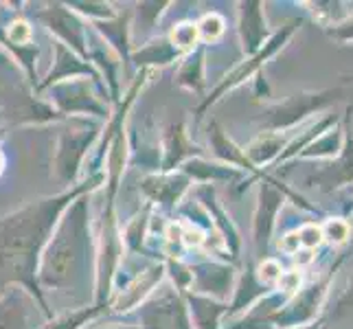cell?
Segmentation results:
<instances>
[{
  "mask_svg": "<svg viewBox=\"0 0 353 329\" xmlns=\"http://www.w3.org/2000/svg\"><path fill=\"white\" fill-rule=\"evenodd\" d=\"M349 235V228L345 222H340V219H334V222H330L325 226V237L330 239V241H345Z\"/></svg>",
  "mask_w": 353,
  "mask_h": 329,
  "instance_id": "6da1fadb",
  "label": "cell"
},
{
  "mask_svg": "<svg viewBox=\"0 0 353 329\" xmlns=\"http://www.w3.org/2000/svg\"><path fill=\"white\" fill-rule=\"evenodd\" d=\"M20 29H14L11 31V38L14 40H27L29 38V29H27V24H18Z\"/></svg>",
  "mask_w": 353,
  "mask_h": 329,
  "instance_id": "8992f818",
  "label": "cell"
},
{
  "mask_svg": "<svg viewBox=\"0 0 353 329\" xmlns=\"http://www.w3.org/2000/svg\"><path fill=\"white\" fill-rule=\"evenodd\" d=\"M281 283L285 286V290H294L296 286H299V275H285V277H281Z\"/></svg>",
  "mask_w": 353,
  "mask_h": 329,
  "instance_id": "5b68a950",
  "label": "cell"
},
{
  "mask_svg": "<svg viewBox=\"0 0 353 329\" xmlns=\"http://www.w3.org/2000/svg\"><path fill=\"white\" fill-rule=\"evenodd\" d=\"M281 246H283V250H288V252H296L299 246H301V239H299V235L292 233V235H288V237L283 239Z\"/></svg>",
  "mask_w": 353,
  "mask_h": 329,
  "instance_id": "277c9868",
  "label": "cell"
},
{
  "mask_svg": "<svg viewBox=\"0 0 353 329\" xmlns=\"http://www.w3.org/2000/svg\"><path fill=\"white\" fill-rule=\"evenodd\" d=\"M299 239L303 246H307V248H314V246H319L321 239H323V233H321V228L319 226H305L299 233Z\"/></svg>",
  "mask_w": 353,
  "mask_h": 329,
  "instance_id": "7a4b0ae2",
  "label": "cell"
},
{
  "mask_svg": "<svg viewBox=\"0 0 353 329\" xmlns=\"http://www.w3.org/2000/svg\"><path fill=\"white\" fill-rule=\"evenodd\" d=\"M261 279L263 281H276V279H281V268L274 261H265L261 266Z\"/></svg>",
  "mask_w": 353,
  "mask_h": 329,
  "instance_id": "3957f363",
  "label": "cell"
}]
</instances>
